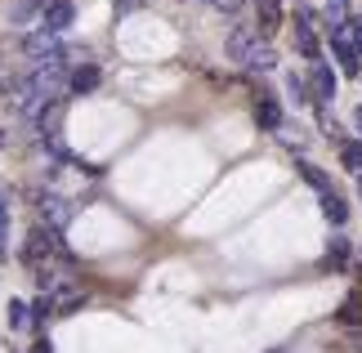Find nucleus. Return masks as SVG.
Listing matches in <instances>:
<instances>
[{"mask_svg": "<svg viewBox=\"0 0 362 353\" xmlns=\"http://www.w3.org/2000/svg\"><path fill=\"white\" fill-rule=\"evenodd\" d=\"M206 5H215L219 13H233V9H242V5H246V0H206Z\"/></svg>", "mask_w": 362, "mask_h": 353, "instance_id": "6ab92c4d", "label": "nucleus"}, {"mask_svg": "<svg viewBox=\"0 0 362 353\" xmlns=\"http://www.w3.org/2000/svg\"><path fill=\"white\" fill-rule=\"evenodd\" d=\"M331 54H336V63H340L344 76H362V54H358V45H354L349 32H336V36H331Z\"/></svg>", "mask_w": 362, "mask_h": 353, "instance_id": "39448f33", "label": "nucleus"}, {"mask_svg": "<svg viewBox=\"0 0 362 353\" xmlns=\"http://www.w3.org/2000/svg\"><path fill=\"white\" fill-rule=\"evenodd\" d=\"M358 130H362V108H358Z\"/></svg>", "mask_w": 362, "mask_h": 353, "instance_id": "b1692460", "label": "nucleus"}, {"mask_svg": "<svg viewBox=\"0 0 362 353\" xmlns=\"http://www.w3.org/2000/svg\"><path fill=\"white\" fill-rule=\"evenodd\" d=\"M255 121H259V130H269V134L282 130V108H277V98H269V94L259 98V103H255Z\"/></svg>", "mask_w": 362, "mask_h": 353, "instance_id": "6e6552de", "label": "nucleus"}, {"mask_svg": "<svg viewBox=\"0 0 362 353\" xmlns=\"http://www.w3.org/2000/svg\"><path fill=\"white\" fill-rule=\"evenodd\" d=\"M72 0H49V9H45V27H49V36L54 32H67V23H72Z\"/></svg>", "mask_w": 362, "mask_h": 353, "instance_id": "1a4fd4ad", "label": "nucleus"}, {"mask_svg": "<svg viewBox=\"0 0 362 353\" xmlns=\"http://www.w3.org/2000/svg\"><path fill=\"white\" fill-rule=\"evenodd\" d=\"M282 18H286L282 0H259V23L264 27H282Z\"/></svg>", "mask_w": 362, "mask_h": 353, "instance_id": "f8f14e48", "label": "nucleus"}, {"mask_svg": "<svg viewBox=\"0 0 362 353\" xmlns=\"http://www.w3.org/2000/svg\"><path fill=\"white\" fill-rule=\"evenodd\" d=\"M59 237H54V228H32L27 233V242H23V264H32V268H49V260L59 255Z\"/></svg>", "mask_w": 362, "mask_h": 353, "instance_id": "f03ea898", "label": "nucleus"}, {"mask_svg": "<svg viewBox=\"0 0 362 353\" xmlns=\"http://www.w3.org/2000/svg\"><path fill=\"white\" fill-rule=\"evenodd\" d=\"M313 9H300V23H296V45H300V54H304V59H309V63H317V59H322V36H317L313 32Z\"/></svg>", "mask_w": 362, "mask_h": 353, "instance_id": "20e7f679", "label": "nucleus"}, {"mask_svg": "<svg viewBox=\"0 0 362 353\" xmlns=\"http://www.w3.org/2000/svg\"><path fill=\"white\" fill-rule=\"evenodd\" d=\"M36 353H49V345H45V340H36Z\"/></svg>", "mask_w": 362, "mask_h": 353, "instance_id": "5701e85b", "label": "nucleus"}, {"mask_svg": "<svg viewBox=\"0 0 362 353\" xmlns=\"http://www.w3.org/2000/svg\"><path fill=\"white\" fill-rule=\"evenodd\" d=\"M309 86H313V98H317V103H331V98H336V76H331L327 59L309 63Z\"/></svg>", "mask_w": 362, "mask_h": 353, "instance_id": "423d86ee", "label": "nucleus"}, {"mask_svg": "<svg viewBox=\"0 0 362 353\" xmlns=\"http://www.w3.org/2000/svg\"><path fill=\"white\" fill-rule=\"evenodd\" d=\"M349 264V246H344V237H336L331 242V255H327V268H344Z\"/></svg>", "mask_w": 362, "mask_h": 353, "instance_id": "4468645a", "label": "nucleus"}, {"mask_svg": "<svg viewBox=\"0 0 362 353\" xmlns=\"http://www.w3.org/2000/svg\"><path fill=\"white\" fill-rule=\"evenodd\" d=\"M354 353H362V331H358V335H354Z\"/></svg>", "mask_w": 362, "mask_h": 353, "instance_id": "4be33fe9", "label": "nucleus"}, {"mask_svg": "<svg viewBox=\"0 0 362 353\" xmlns=\"http://www.w3.org/2000/svg\"><path fill=\"white\" fill-rule=\"evenodd\" d=\"M99 81H103V72L94 63H81V67H72V81H67V90L72 94H94L99 90Z\"/></svg>", "mask_w": 362, "mask_h": 353, "instance_id": "0eeeda50", "label": "nucleus"}, {"mask_svg": "<svg viewBox=\"0 0 362 353\" xmlns=\"http://www.w3.org/2000/svg\"><path fill=\"white\" fill-rule=\"evenodd\" d=\"M0 215H9V197H5V188H0Z\"/></svg>", "mask_w": 362, "mask_h": 353, "instance_id": "412c9836", "label": "nucleus"}, {"mask_svg": "<svg viewBox=\"0 0 362 353\" xmlns=\"http://www.w3.org/2000/svg\"><path fill=\"white\" fill-rule=\"evenodd\" d=\"M344 32L354 36V45H358V54H362V18H349V27H344Z\"/></svg>", "mask_w": 362, "mask_h": 353, "instance_id": "aec40b11", "label": "nucleus"}, {"mask_svg": "<svg viewBox=\"0 0 362 353\" xmlns=\"http://www.w3.org/2000/svg\"><path fill=\"white\" fill-rule=\"evenodd\" d=\"M340 161L349 166V170L362 175V144H344V148H340Z\"/></svg>", "mask_w": 362, "mask_h": 353, "instance_id": "2eb2a0df", "label": "nucleus"}, {"mask_svg": "<svg viewBox=\"0 0 362 353\" xmlns=\"http://www.w3.org/2000/svg\"><path fill=\"white\" fill-rule=\"evenodd\" d=\"M228 59L238 63L242 72H269V67H277V50L259 32H233L228 36Z\"/></svg>", "mask_w": 362, "mask_h": 353, "instance_id": "f257e3e1", "label": "nucleus"}, {"mask_svg": "<svg viewBox=\"0 0 362 353\" xmlns=\"http://www.w3.org/2000/svg\"><path fill=\"white\" fill-rule=\"evenodd\" d=\"M358 192H362V179H358Z\"/></svg>", "mask_w": 362, "mask_h": 353, "instance_id": "393cba45", "label": "nucleus"}, {"mask_svg": "<svg viewBox=\"0 0 362 353\" xmlns=\"http://www.w3.org/2000/svg\"><path fill=\"white\" fill-rule=\"evenodd\" d=\"M322 215H327L331 224H344V219H349V206H344V197L322 192Z\"/></svg>", "mask_w": 362, "mask_h": 353, "instance_id": "9b49d317", "label": "nucleus"}, {"mask_svg": "<svg viewBox=\"0 0 362 353\" xmlns=\"http://www.w3.org/2000/svg\"><path fill=\"white\" fill-rule=\"evenodd\" d=\"M9 250V215H0V260H5Z\"/></svg>", "mask_w": 362, "mask_h": 353, "instance_id": "a211bd4d", "label": "nucleus"}, {"mask_svg": "<svg viewBox=\"0 0 362 353\" xmlns=\"http://www.w3.org/2000/svg\"><path fill=\"white\" fill-rule=\"evenodd\" d=\"M327 27H331V36L349 27V0H327Z\"/></svg>", "mask_w": 362, "mask_h": 353, "instance_id": "9d476101", "label": "nucleus"}, {"mask_svg": "<svg viewBox=\"0 0 362 353\" xmlns=\"http://www.w3.org/2000/svg\"><path fill=\"white\" fill-rule=\"evenodd\" d=\"M9 322H13L18 331L27 327V322H32V313H27V304H23V300H13V304H9Z\"/></svg>", "mask_w": 362, "mask_h": 353, "instance_id": "f3484780", "label": "nucleus"}, {"mask_svg": "<svg viewBox=\"0 0 362 353\" xmlns=\"http://www.w3.org/2000/svg\"><path fill=\"white\" fill-rule=\"evenodd\" d=\"M300 175H304V179H309V183H313V188H322V192H331V183H327V175H322V170H317V166H300Z\"/></svg>", "mask_w": 362, "mask_h": 353, "instance_id": "dca6fc26", "label": "nucleus"}, {"mask_svg": "<svg viewBox=\"0 0 362 353\" xmlns=\"http://www.w3.org/2000/svg\"><path fill=\"white\" fill-rule=\"evenodd\" d=\"M340 322H349V327H354V331L362 327V300H358V295H349V300H344V304H340Z\"/></svg>", "mask_w": 362, "mask_h": 353, "instance_id": "ddd939ff", "label": "nucleus"}, {"mask_svg": "<svg viewBox=\"0 0 362 353\" xmlns=\"http://www.w3.org/2000/svg\"><path fill=\"white\" fill-rule=\"evenodd\" d=\"M40 197V202H36V210H40V215H45V224H49V228L54 233H59V228H67V219H72V202H67V197H59V192H36Z\"/></svg>", "mask_w": 362, "mask_h": 353, "instance_id": "7ed1b4c3", "label": "nucleus"}, {"mask_svg": "<svg viewBox=\"0 0 362 353\" xmlns=\"http://www.w3.org/2000/svg\"><path fill=\"white\" fill-rule=\"evenodd\" d=\"M0 144H5V134H0Z\"/></svg>", "mask_w": 362, "mask_h": 353, "instance_id": "a878e982", "label": "nucleus"}]
</instances>
